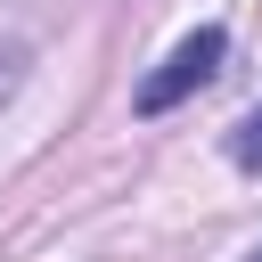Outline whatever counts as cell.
Masks as SVG:
<instances>
[{
	"instance_id": "3957f363",
	"label": "cell",
	"mask_w": 262,
	"mask_h": 262,
	"mask_svg": "<svg viewBox=\"0 0 262 262\" xmlns=\"http://www.w3.org/2000/svg\"><path fill=\"white\" fill-rule=\"evenodd\" d=\"M246 262H262V246H254V254H246Z\"/></svg>"
},
{
	"instance_id": "7a4b0ae2",
	"label": "cell",
	"mask_w": 262,
	"mask_h": 262,
	"mask_svg": "<svg viewBox=\"0 0 262 262\" xmlns=\"http://www.w3.org/2000/svg\"><path fill=\"white\" fill-rule=\"evenodd\" d=\"M229 164H237V172H262V106L229 131Z\"/></svg>"
},
{
	"instance_id": "6da1fadb",
	"label": "cell",
	"mask_w": 262,
	"mask_h": 262,
	"mask_svg": "<svg viewBox=\"0 0 262 262\" xmlns=\"http://www.w3.org/2000/svg\"><path fill=\"white\" fill-rule=\"evenodd\" d=\"M221 57H229V33H221V25H196L188 41H172V57L139 82V98H131V106H139V115H172L188 90H205V82L221 74Z\"/></svg>"
}]
</instances>
